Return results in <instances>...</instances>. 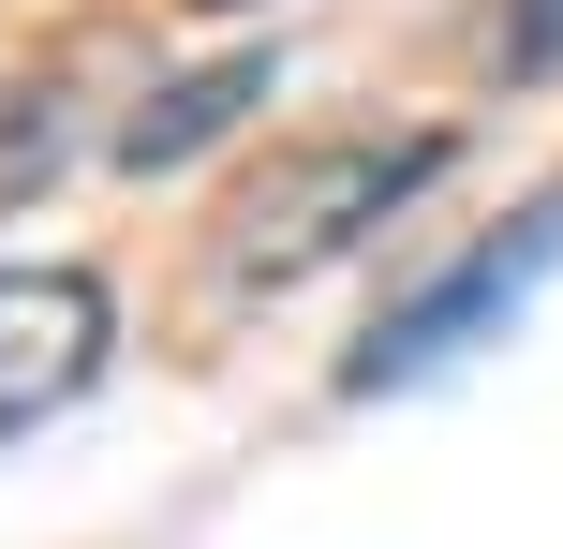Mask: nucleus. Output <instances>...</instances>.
I'll return each instance as SVG.
<instances>
[{
  "mask_svg": "<svg viewBox=\"0 0 563 549\" xmlns=\"http://www.w3.org/2000/svg\"><path fill=\"white\" fill-rule=\"evenodd\" d=\"M194 15H238V0H194Z\"/></svg>",
  "mask_w": 563,
  "mask_h": 549,
  "instance_id": "6",
  "label": "nucleus"
},
{
  "mask_svg": "<svg viewBox=\"0 0 563 549\" xmlns=\"http://www.w3.org/2000/svg\"><path fill=\"white\" fill-rule=\"evenodd\" d=\"M549 267H563V194H549V208H519L505 238H475L445 283H416V297H400V312L371 327L356 356H341V386H356V402H386V386H430L445 356L505 342V327L534 312V283H549Z\"/></svg>",
  "mask_w": 563,
  "mask_h": 549,
  "instance_id": "2",
  "label": "nucleus"
},
{
  "mask_svg": "<svg viewBox=\"0 0 563 549\" xmlns=\"http://www.w3.org/2000/svg\"><path fill=\"white\" fill-rule=\"evenodd\" d=\"M104 342H119V297L89 267H0V446L75 402L104 372Z\"/></svg>",
  "mask_w": 563,
  "mask_h": 549,
  "instance_id": "3",
  "label": "nucleus"
},
{
  "mask_svg": "<svg viewBox=\"0 0 563 549\" xmlns=\"http://www.w3.org/2000/svg\"><path fill=\"white\" fill-rule=\"evenodd\" d=\"M253 105H267V59H208V75H178L164 105H134V134H119V164H134V178H164V164H194L208 134H238Z\"/></svg>",
  "mask_w": 563,
  "mask_h": 549,
  "instance_id": "4",
  "label": "nucleus"
},
{
  "mask_svg": "<svg viewBox=\"0 0 563 549\" xmlns=\"http://www.w3.org/2000/svg\"><path fill=\"white\" fill-rule=\"evenodd\" d=\"M430 178H445V134H327V149H282L253 194H238L223 283H311V267H341L356 238H386Z\"/></svg>",
  "mask_w": 563,
  "mask_h": 549,
  "instance_id": "1",
  "label": "nucleus"
},
{
  "mask_svg": "<svg viewBox=\"0 0 563 549\" xmlns=\"http://www.w3.org/2000/svg\"><path fill=\"white\" fill-rule=\"evenodd\" d=\"M563 59V0H519V75H549Z\"/></svg>",
  "mask_w": 563,
  "mask_h": 549,
  "instance_id": "5",
  "label": "nucleus"
}]
</instances>
